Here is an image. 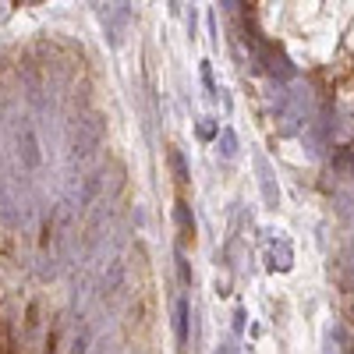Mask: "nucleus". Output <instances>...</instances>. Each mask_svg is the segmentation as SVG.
Listing matches in <instances>:
<instances>
[{"label": "nucleus", "instance_id": "1", "mask_svg": "<svg viewBox=\"0 0 354 354\" xmlns=\"http://www.w3.org/2000/svg\"><path fill=\"white\" fill-rule=\"evenodd\" d=\"M174 220H177V231H181V248H192L195 244V220L188 213V202H177Z\"/></svg>", "mask_w": 354, "mask_h": 354}, {"label": "nucleus", "instance_id": "2", "mask_svg": "<svg viewBox=\"0 0 354 354\" xmlns=\"http://www.w3.org/2000/svg\"><path fill=\"white\" fill-rule=\"evenodd\" d=\"M166 160H170L174 174H177V184L184 188V184H188V170H184V160H181V153H177V149H170V153H166Z\"/></svg>", "mask_w": 354, "mask_h": 354}, {"label": "nucleus", "instance_id": "3", "mask_svg": "<svg viewBox=\"0 0 354 354\" xmlns=\"http://www.w3.org/2000/svg\"><path fill=\"white\" fill-rule=\"evenodd\" d=\"M177 337H181V344L188 340V301L177 305Z\"/></svg>", "mask_w": 354, "mask_h": 354}]
</instances>
